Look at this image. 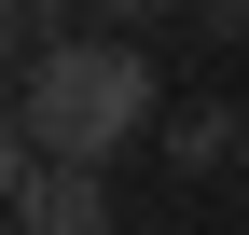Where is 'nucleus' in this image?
<instances>
[{
  "mask_svg": "<svg viewBox=\"0 0 249 235\" xmlns=\"http://www.w3.org/2000/svg\"><path fill=\"white\" fill-rule=\"evenodd\" d=\"M152 152H166L180 180H208V166H235V152H249V111H222V97H180V111H166V138H152Z\"/></svg>",
  "mask_w": 249,
  "mask_h": 235,
  "instance_id": "obj_3",
  "label": "nucleus"
},
{
  "mask_svg": "<svg viewBox=\"0 0 249 235\" xmlns=\"http://www.w3.org/2000/svg\"><path fill=\"white\" fill-rule=\"evenodd\" d=\"M208 14V42H249V0H194Z\"/></svg>",
  "mask_w": 249,
  "mask_h": 235,
  "instance_id": "obj_5",
  "label": "nucleus"
},
{
  "mask_svg": "<svg viewBox=\"0 0 249 235\" xmlns=\"http://www.w3.org/2000/svg\"><path fill=\"white\" fill-rule=\"evenodd\" d=\"M14 235H111V166L14 152Z\"/></svg>",
  "mask_w": 249,
  "mask_h": 235,
  "instance_id": "obj_2",
  "label": "nucleus"
},
{
  "mask_svg": "<svg viewBox=\"0 0 249 235\" xmlns=\"http://www.w3.org/2000/svg\"><path fill=\"white\" fill-rule=\"evenodd\" d=\"M139 125H152V55L124 28H70V42L14 55V152L111 166V152H139Z\"/></svg>",
  "mask_w": 249,
  "mask_h": 235,
  "instance_id": "obj_1",
  "label": "nucleus"
},
{
  "mask_svg": "<svg viewBox=\"0 0 249 235\" xmlns=\"http://www.w3.org/2000/svg\"><path fill=\"white\" fill-rule=\"evenodd\" d=\"M83 14H97V28H124V42H139V28H166L180 0H83Z\"/></svg>",
  "mask_w": 249,
  "mask_h": 235,
  "instance_id": "obj_4",
  "label": "nucleus"
},
{
  "mask_svg": "<svg viewBox=\"0 0 249 235\" xmlns=\"http://www.w3.org/2000/svg\"><path fill=\"white\" fill-rule=\"evenodd\" d=\"M235 180H249V152H235Z\"/></svg>",
  "mask_w": 249,
  "mask_h": 235,
  "instance_id": "obj_6",
  "label": "nucleus"
}]
</instances>
